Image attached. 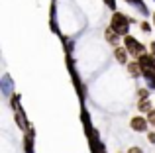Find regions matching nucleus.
<instances>
[{
  "mask_svg": "<svg viewBox=\"0 0 155 153\" xmlns=\"http://www.w3.org/2000/svg\"><path fill=\"white\" fill-rule=\"evenodd\" d=\"M130 22H132V20H130L124 12H118L116 10V12H112V16H110V26H112L114 30L122 35V37L130 34Z\"/></svg>",
  "mask_w": 155,
  "mask_h": 153,
  "instance_id": "nucleus-1",
  "label": "nucleus"
},
{
  "mask_svg": "<svg viewBox=\"0 0 155 153\" xmlns=\"http://www.w3.org/2000/svg\"><path fill=\"white\" fill-rule=\"evenodd\" d=\"M122 43L126 45V49L130 51V55H134V57H140L141 53H145V47L141 41H137L134 35H124V39H122Z\"/></svg>",
  "mask_w": 155,
  "mask_h": 153,
  "instance_id": "nucleus-2",
  "label": "nucleus"
},
{
  "mask_svg": "<svg viewBox=\"0 0 155 153\" xmlns=\"http://www.w3.org/2000/svg\"><path fill=\"white\" fill-rule=\"evenodd\" d=\"M151 126L147 120V116H134L132 120H130V128H132L134 132H137V134H141V132H147V128Z\"/></svg>",
  "mask_w": 155,
  "mask_h": 153,
  "instance_id": "nucleus-3",
  "label": "nucleus"
},
{
  "mask_svg": "<svg viewBox=\"0 0 155 153\" xmlns=\"http://www.w3.org/2000/svg\"><path fill=\"white\" fill-rule=\"evenodd\" d=\"M104 39H106V41H108L112 47H118V45H120V41H122L124 37H122V35L118 34V31L114 30L112 26H108V28L104 30Z\"/></svg>",
  "mask_w": 155,
  "mask_h": 153,
  "instance_id": "nucleus-4",
  "label": "nucleus"
},
{
  "mask_svg": "<svg viewBox=\"0 0 155 153\" xmlns=\"http://www.w3.org/2000/svg\"><path fill=\"white\" fill-rule=\"evenodd\" d=\"M34 135H35L34 126L24 132V153H34Z\"/></svg>",
  "mask_w": 155,
  "mask_h": 153,
  "instance_id": "nucleus-5",
  "label": "nucleus"
},
{
  "mask_svg": "<svg viewBox=\"0 0 155 153\" xmlns=\"http://www.w3.org/2000/svg\"><path fill=\"white\" fill-rule=\"evenodd\" d=\"M0 90H2L4 96H12L14 94V83H12V76L8 73L2 75V80H0Z\"/></svg>",
  "mask_w": 155,
  "mask_h": 153,
  "instance_id": "nucleus-6",
  "label": "nucleus"
},
{
  "mask_svg": "<svg viewBox=\"0 0 155 153\" xmlns=\"http://www.w3.org/2000/svg\"><path fill=\"white\" fill-rule=\"evenodd\" d=\"M114 57H116V61L120 65H128L130 63V51L126 49V45H118V47H114Z\"/></svg>",
  "mask_w": 155,
  "mask_h": 153,
  "instance_id": "nucleus-7",
  "label": "nucleus"
},
{
  "mask_svg": "<svg viewBox=\"0 0 155 153\" xmlns=\"http://www.w3.org/2000/svg\"><path fill=\"white\" fill-rule=\"evenodd\" d=\"M137 61H140V65L143 67V69H153L155 71V55L153 53H141L140 57H137Z\"/></svg>",
  "mask_w": 155,
  "mask_h": 153,
  "instance_id": "nucleus-8",
  "label": "nucleus"
},
{
  "mask_svg": "<svg viewBox=\"0 0 155 153\" xmlns=\"http://www.w3.org/2000/svg\"><path fill=\"white\" fill-rule=\"evenodd\" d=\"M128 73H130V76H134V79H141V75H143V67L140 65V61H130L128 65Z\"/></svg>",
  "mask_w": 155,
  "mask_h": 153,
  "instance_id": "nucleus-9",
  "label": "nucleus"
},
{
  "mask_svg": "<svg viewBox=\"0 0 155 153\" xmlns=\"http://www.w3.org/2000/svg\"><path fill=\"white\" fill-rule=\"evenodd\" d=\"M81 116H83V126H84V130H87V134L91 135L92 132V122H91V114H88V110L84 108V104H83V110H81Z\"/></svg>",
  "mask_w": 155,
  "mask_h": 153,
  "instance_id": "nucleus-10",
  "label": "nucleus"
},
{
  "mask_svg": "<svg viewBox=\"0 0 155 153\" xmlns=\"http://www.w3.org/2000/svg\"><path fill=\"white\" fill-rule=\"evenodd\" d=\"M141 79H143L145 83H147V86L155 92V71H153V69H143V75H141Z\"/></svg>",
  "mask_w": 155,
  "mask_h": 153,
  "instance_id": "nucleus-11",
  "label": "nucleus"
},
{
  "mask_svg": "<svg viewBox=\"0 0 155 153\" xmlns=\"http://www.w3.org/2000/svg\"><path fill=\"white\" fill-rule=\"evenodd\" d=\"M124 2H128L130 6H134L137 12H141L143 16H147V14H149V8L145 6V2H143V0H124Z\"/></svg>",
  "mask_w": 155,
  "mask_h": 153,
  "instance_id": "nucleus-12",
  "label": "nucleus"
},
{
  "mask_svg": "<svg viewBox=\"0 0 155 153\" xmlns=\"http://www.w3.org/2000/svg\"><path fill=\"white\" fill-rule=\"evenodd\" d=\"M137 110H140L141 114H147V112L153 110V102L149 98H140L137 100Z\"/></svg>",
  "mask_w": 155,
  "mask_h": 153,
  "instance_id": "nucleus-13",
  "label": "nucleus"
},
{
  "mask_svg": "<svg viewBox=\"0 0 155 153\" xmlns=\"http://www.w3.org/2000/svg\"><path fill=\"white\" fill-rule=\"evenodd\" d=\"M10 108H12L14 112L20 108V94H12V96H10Z\"/></svg>",
  "mask_w": 155,
  "mask_h": 153,
  "instance_id": "nucleus-14",
  "label": "nucleus"
},
{
  "mask_svg": "<svg viewBox=\"0 0 155 153\" xmlns=\"http://www.w3.org/2000/svg\"><path fill=\"white\" fill-rule=\"evenodd\" d=\"M149 90H151V88H137V90H136V94H137V100H140V98H149Z\"/></svg>",
  "mask_w": 155,
  "mask_h": 153,
  "instance_id": "nucleus-15",
  "label": "nucleus"
},
{
  "mask_svg": "<svg viewBox=\"0 0 155 153\" xmlns=\"http://www.w3.org/2000/svg\"><path fill=\"white\" fill-rule=\"evenodd\" d=\"M102 2H104L112 12H116V0H102Z\"/></svg>",
  "mask_w": 155,
  "mask_h": 153,
  "instance_id": "nucleus-16",
  "label": "nucleus"
},
{
  "mask_svg": "<svg viewBox=\"0 0 155 153\" xmlns=\"http://www.w3.org/2000/svg\"><path fill=\"white\" fill-rule=\"evenodd\" d=\"M140 28H141L143 31H151V26H149L147 22H140Z\"/></svg>",
  "mask_w": 155,
  "mask_h": 153,
  "instance_id": "nucleus-17",
  "label": "nucleus"
},
{
  "mask_svg": "<svg viewBox=\"0 0 155 153\" xmlns=\"http://www.w3.org/2000/svg\"><path fill=\"white\" fill-rule=\"evenodd\" d=\"M147 142L149 143H155V132H149V134H147Z\"/></svg>",
  "mask_w": 155,
  "mask_h": 153,
  "instance_id": "nucleus-18",
  "label": "nucleus"
},
{
  "mask_svg": "<svg viewBox=\"0 0 155 153\" xmlns=\"http://www.w3.org/2000/svg\"><path fill=\"white\" fill-rule=\"evenodd\" d=\"M128 153H143V149H141V147H130Z\"/></svg>",
  "mask_w": 155,
  "mask_h": 153,
  "instance_id": "nucleus-19",
  "label": "nucleus"
},
{
  "mask_svg": "<svg viewBox=\"0 0 155 153\" xmlns=\"http://www.w3.org/2000/svg\"><path fill=\"white\" fill-rule=\"evenodd\" d=\"M149 49H151V53L155 55V41H151V45H149Z\"/></svg>",
  "mask_w": 155,
  "mask_h": 153,
  "instance_id": "nucleus-20",
  "label": "nucleus"
},
{
  "mask_svg": "<svg viewBox=\"0 0 155 153\" xmlns=\"http://www.w3.org/2000/svg\"><path fill=\"white\" fill-rule=\"evenodd\" d=\"M153 26H155V14H153Z\"/></svg>",
  "mask_w": 155,
  "mask_h": 153,
  "instance_id": "nucleus-21",
  "label": "nucleus"
},
{
  "mask_svg": "<svg viewBox=\"0 0 155 153\" xmlns=\"http://www.w3.org/2000/svg\"><path fill=\"white\" fill-rule=\"evenodd\" d=\"M151 126H153V128H155V122H153V124H151Z\"/></svg>",
  "mask_w": 155,
  "mask_h": 153,
  "instance_id": "nucleus-22",
  "label": "nucleus"
},
{
  "mask_svg": "<svg viewBox=\"0 0 155 153\" xmlns=\"http://www.w3.org/2000/svg\"><path fill=\"white\" fill-rule=\"evenodd\" d=\"M153 2H155V0H153Z\"/></svg>",
  "mask_w": 155,
  "mask_h": 153,
  "instance_id": "nucleus-23",
  "label": "nucleus"
}]
</instances>
